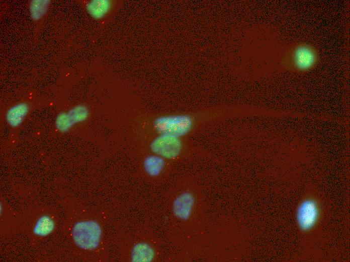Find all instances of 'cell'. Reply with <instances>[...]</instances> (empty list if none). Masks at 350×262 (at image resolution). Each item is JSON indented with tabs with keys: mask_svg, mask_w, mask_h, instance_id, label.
Segmentation results:
<instances>
[{
	"mask_svg": "<svg viewBox=\"0 0 350 262\" xmlns=\"http://www.w3.org/2000/svg\"><path fill=\"white\" fill-rule=\"evenodd\" d=\"M72 237L79 248L93 250L100 245L102 230L100 224L93 220H82L75 223L72 229Z\"/></svg>",
	"mask_w": 350,
	"mask_h": 262,
	"instance_id": "cell-1",
	"label": "cell"
},
{
	"mask_svg": "<svg viewBox=\"0 0 350 262\" xmlns=\"http://www.w3.org/2000/svg\"><path fill=\"white\" fill-rule=\"evenodd\" d=\"M193 125L192 117L186 114L163 115L155 118L153 126L161 135L180 138L187 135Z\"/></svg>",
	"mask_w": 350,
	"mask_h": 262,
	"instance_id": "cell-2",
	"label": "cell"
},
{
	"mask_svg": "<svg viewBox=\"0 0 350 262\" xmlns=\"http://www.w3.org/2000/svg\"><path fill=\"white\" fill-rule=\"evenodd\" d=\"M153 154L164 159H173L178 157L182 150V143L179 138L159 134L150 143Z\"/></svg>",
	"mask_w": 350,
	"mask_h": 262,
	"instance_id": "cell-3",
	"label": "cell"
},
{
	"mask_svg": "<svg viewBox=\"0 0 350 262\" xmlns=\"http://www.w3.org/2000/svg\"><path fill=\"white\" fill-rule=\"evenodd\" d=\"M319 210L316 201L312 199L303 201L298 208L297 219L299 228L307 231L312 229L319 218Z\"/></svg>",
	"mask_w": 350,
	"mask_h": 262,
	"instance_id": "cell-4",
	"label": "cell"
},
{
	"mask_svg": "<svg viewBox=\"0 0 350 262\" xmlns=\"http://www.w3.org/2000/svg\"><path fill=\"white\" fill-rule=\"evenodd\" d=\"M195 202V198L191 192L185 191L179 194L172 206L174 216L182 221L188 220L192 215Z\"/></svg>",
	"mask_w": 350,
	"mask_h": 262,
	"instance_id": "cell-5",
	"label": "cell"
},
{
	"mask_svg": "<svg viewBox=\"0 0 350 262\" xmlns=\"http://www.w3.org/2000/svg\"><path fill=\"white\" fill-rule=\"evenodd\" d=\"M316 53L311 47L300 46L294 53V62L296 67L301 70H307L312 67L316 61Z\"/></svg>",
	"mask_w": 350,
	"mask_h": 262,
	"instance_id": "cell-6",
	"label": "cell"
},
{
	"mask_svg": "<svg viewBox=\"0 0 350 262\" xmlns=\"http://www.w3.org/2000/svg\"><path fill=\"white\" fill-rule=\"evenodd\" d=\"M155 255V250L150 244L139 242L132 246L130 259L134 262H150L153 260Z\"/></svg>",
	"mask_w": 350,
	"mask_h": 262,
	"instance_id": "cell-7",
	"label": "cell"
},
{
	"mask_svg": "<svg viewBox=\"0 0 350 262\" xmlns=\"http://www.w3.org/2000/svg\"><path fill=\"white\" fill-rule=\"evenodd\" d=\"M29 107L24 102L19 103L10 107L6 113L8 123L12 127L20 126L27 116Z\"/></svg>",
	"mask_w": 350,
	"mask_h": 262,
	"instance_id": "cell-8",
	"label": "cell"
},
{
	"mask_svg": "<svg viewBox=\"0 0 350 262\" xmlns=\"http://www.w3.org/2000/svg\"><path fill=\"white\" fill-rule=\"evenodd\" d=\"M165 159L153 154L146 156L143 161L145 172L150 177H156L162 172L165 167Z\"/></svg>",
	"mask_w": 350,
	"mask_h": 262,
	"instance_id": "cell-9",
	"label": "cell"
},
{
	"mask_svg": "<svg viewBox=\"0 0 350 262\" xmlns=\"http://www.w3.org/2000/svg\"><path fill=\"white\" fill-rule=\"evenodd\" d=\"M111 8V3L108 0H93L88 3L86 6L89 14L97 19L103 18Z\"/></svg>",
	"mask_w": 350,
	"mask_h": 262,
	"instance_id": "cell-10",
	"label": "cell"
},
{
	"mask_svg": "<svg viewBox=\"0 0 350 262\" xmlns=\"http://www.w3.org/2000/svg\"><path fill=\"white\" fill-rule=\"evenodd\" d=\"M54 221L48 215H43L39 217L33 228L34 234L39 237H45L50 235L54 230Z\"/></svg>",
	"mask_w": 350,
	"mask_h": 262,
	"instance_id": "cell-11",
	"label": "cell"
},
{
	"mask_svg": "<svg viewBox=\"0 0 350 262\" xmlns=\"http://www.w3.org/2000/svg\"><path fill=\"white\" fill-rule=\"evenodd\" d=\"M49 1L47 0H33L30 4V13L33 19H41L47 12Z\"/></svg>",
	"mask_w": 350,
	"mask_h": 262,
	"instance_id": "cell-12",
	"label": "cell"
},
{
	"mask_svg": "<svg viewBox=\"0 0 350 262\" xmlns=\"http://www.w3.org/2000/svg\"><path fill=\"white\" fill-rule=\"evenodd\" d=\"M67 113L75 125L85 121L89 117V111L85 106L79 105L72 108Z\"/></svg>",
	"mask_w": 350,
	"mask_h": 262,
	"instance_id": "cell-13",
	"label": "cell"
},
{
	"mask_svg": "<svg viewBox=\"0 0 350 262\" xmlns=\"http://www.w3.org/2000/svg\"><path fill=\"white\" fill-rule=\"evenodd\" d=\"M55 125L57 129L62 133L68 132L74 125L67 112H61L57 115Z\"/></svg>",
	"mask_w": 350,
	"mask_h": 262,
	"instance_id": "cell-14",
	"label": "cell"
}]
</instances>
